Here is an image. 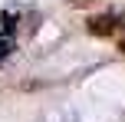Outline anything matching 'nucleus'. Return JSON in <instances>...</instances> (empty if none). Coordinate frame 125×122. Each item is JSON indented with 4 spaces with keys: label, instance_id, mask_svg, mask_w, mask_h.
I'll list each match as a JSON object with an SVG mask.
<instances>
[{
    "label": "nucleus",
    "instance_id": "f257e3e1",
    "mask_svg": "<svg viewBox=\"0 0 125 122\" xmlns=\"http://www.w3.org/2000/svg\"><path fill=\"white\" fill-rule=\"evenodd\" d=\"M86 26L92 36H115V33H125V13H102V17H92Z\"/></svg>",
    "mask_w": 125,
    "mask_h": 122
},
{
    "label": "nucleus",
    "instance_id": "f03ea898",
    "mask_svg": "<svg viewBox=\"0 0 125 122\" xmlns=\"http://www.w3.org/2000/svg\"><path fill=\"white\" fill-rule=\"evenodd\" d=\"M10 50H13V40H10V33L3 30V36H0V63L7 59V53H10Z\"/></svg>",
    "mask_w": 125,
    "mask_h": 122
},
{
    "label": "nucleus",
    "instance_id": "7ed1b4c3",
    "mask_svg": "<svg viewBox=\"0 0 125 122\" xmlns=\"http://www.w3.org/2000/svg\"><path fill=\"white\" fill-rule=\"evenodd\" d=\"M73 7H89V3H95V0H69Z\"/></svg>",
    "mask_w": 125,
    "mask_h": 122
},
{
    "label": "nucleus",
    "instance_id": "20e7f679",
    "mask_svg": "<svg viewBox=\"0 0 125 122\" xmlns=\"http://www.w3.org/2000/svg\"><path fill=\"white\" fill-rule=\"evenodd\" d=\"M119 50H122V53H125V36H122V40H119Z\"/></svg>",
    "mask_w": 125,
    "mask_h": 122
}]
</instances>
